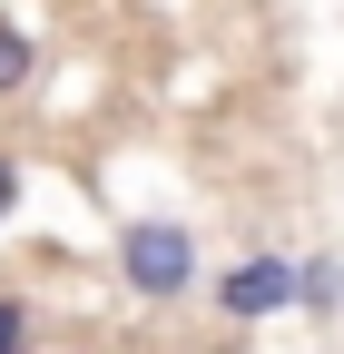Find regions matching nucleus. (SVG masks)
<instances>
[{
	"label": "nucleus",
	"instance_id": "1",
	"mask_svg": "<svg viewBox=\"0 0 344 354\" xmlns=\"http://www.w3.org/2000/svg\"><path fill=\"white\" fill-rule=\"evenodd\" d=\"M108 266H118L128 305H187L197 295V227H178V216H128Z\"/></svg>",
	"mask_w": 344,
	"mask_h": 354
},
{
	"label": "nucleus",
	"instance_id": "2",
	"mask_svg": "<svg viewBox=\"0 0 344 354\" xmlns=\"http://www.w3.org/2000/svg\"><path fill=\"white\" fill-rule=\"evenodd\" d=\"M207 295H217V325H236V335H246V325H266V315H285V305H295V256L256 246V256H236Z\"/></svg>",
	"mask_w": 344,
	"mask_h": 354
},
{
	"label": "nucleus",
	"instance_id": "3",
	"mask_svg": "<svg viewBox=\"0 0 344 354\" xmlns=\"http://www.w3.org/2000/svg\"><path fill=\"white\" fill-rule=\"evenodd\" d=\"M295 315H315V325L344 315V256H295Z\"/></svg>",
	"mask_w": 344,
	"mask_h": 354
},
{
	"label": "nucleus",
	"instance_id": "4",
	"mask_svg": "<svg viewBox=\"0 0 344 354\" xmlns=\"http://www.w3.org/2000/svg\"><path fill=\"white\" fill-rule=\"evenodd\" d=\"M30 79H39V39H30L10 10H0V99H20Z\"/></svg>",
	"mask_w": 344,
	"mask_h": 354
},
{
	"label": "nucleus",
	"instance_id": "5",
	"mask_svg": "<svg viewBox=\"0 0 344 354\" xmlns=\"http://www.w3.org/2000/svg\"><path fill=\"white\" fill-rule=\"evenodd\" d=\"M20 344H39V315H30V295L0 286V354H20Z\"/></svg>",
	"mask_w": 344,
	"mask_h": 354
},
{
	"label": "nucleus",
	"instance_id": "6",
	"mask_svg": "<svg viewBox=\"0 0 344 354\" xmlns=\"http://www.w3.org/2000/svg\"><path fill=\"white\" fill-rule=\"evenodd\" d=\"M10 207H20V148H0V227H10Z\"/></svg>",
	"mask_w": 344,
	"mask_h": 354
}]
</instances>
